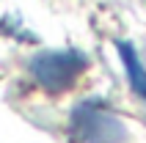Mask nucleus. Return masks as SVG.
Returning a JSON list of instances; mask_svg holds the SVG:
<instances>
[{"mask_svg":"<svg viewBox=\"0 0 146 143\" xmlns=\"http://www.w3.org/2000/svg\"><path fill=\"white\" fill-rule=\"evenodd\" d=\"M66 135L74 143H127V127L102 99H83L69 110Z\"/></svg>","mask_w":146,"mask_h":143,"instance_id":"f257e3e1","label":"nucleus"},{"mask_svg":"<svg viewBox=\"0 0 146 143\" xmlns=\"http://www.w3.org/2000/svg\"><path fill=\"white\" fill-rule=\"evenodd\" d=\"M88 69V58L86 52L74 47L66 50H41L28 61V74L41 91L58 96L66 94L77 85V80Z\"/></svg>","mask_w":146,"mask_h":143,"instance_id":"f03ea898","label":"nucleus"},{"mask_svg":"<svg viewBox=\"0 0 146 143\" xmlns=\"http://www.w3.org/2000/svg\"><path fill=\"white\" fill-rule=\"evenodd\" d=\"M116 50H119V58L124 64V72H127V80H130V88L146 102V66L141 64L138 52L130 41H116Z\"/></svg>","mask_w":146,"mask_h":143,"instance_id":"7ed1b4c3","label":"nucleus"}]
</instances>
